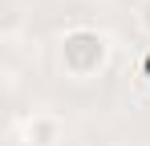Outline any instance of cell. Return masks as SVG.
I'll use <instances>...</instances> for the list:
<instances>
[{"mask_svg":"<svg viewBox=\"0 0 150 146\" xmlns=\"http://www.w3.org/2000/svg\"><path fill=\"white\" fill-rule=\"evenodd\" d=\"M57 65L73 81L98 77L110 65V37L101 28H89V24H77L69 33H61V41H57Z\"/></svg>","mask_w":150,"mask_h":146,"instance_id":"cell-1","label":"cell"},{"mask_svg":"<svg viewBox=\"0 0 150 146\" xmlns=\"http://www.w3.org/2000/svg\"><path fill=\"white\" fill-rule=\"evenodd\" d=\"M21 142L25 146H61L65 142V122L53 110H33L21 122Z\"/></svg>","mask_w":150,"mask_h":146,"instance_id":"cell-2","label":"cell"},{"mask_svg":"<svg viewBox=\"0 0 150 146\" xmlns=\"http://www.w3.org/2000/svg\"><path fill=\"white\" fill-rule=\"evenodd\" d=\"M138 28H142V37H150V0L138 4Z\"/></svg>","mask_w":150,"mask_h":146,"instance_id":"cell-3","label":"cell"},{"mask_svg":"<svg viewBox=\"0 0 150 146\" xmlns=\"http://www.w3.org/2000/svg\"><path fill=\"white\" fill-rule=\"evenodd\" d=\"M142 77H146V85H150V53H146V69H142Z\"/></svg>","mask_w":150,"mask_h":146,"instance_id":"cell-4","label":"cell"}]
</instances>
